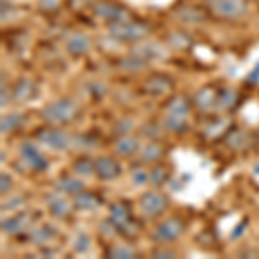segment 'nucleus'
Here are the masks:
<instances>
[{
    "label": "nucleus",
    "instance_id": "obj_26",
    "mask_svg": "<svg viewBox=\"0 0 259 259\" xmlns=\"http://www.w3.org/2000/svg\"><path fill=\"white\" fill-rule=\"evenodd\" d=\"M74 171L81 177H89L92 171H95V164H92L90 159H80L74 164Z\"/></svg>",
    "mask_w": 259,
    "mask_h": 259
},
{
    "label": "nucleus",
    "instance_id": "obj_14",
    "mask_svg": "<svg viewBox=\"0 0 259 259\" xmlns=\"http://www.w3.org/2000/svg\"><path fill=\"white\" fill-rule=\"evenodd\" d=\"M133 54L142 57V59H145V61L157 59V57L162 56V49L157 44H145V45H142V47H137Z\"/></svg>",
    "mask_w": 259,
    "mask_h": 259
},
{
    "label": "nucleus",
    "instance_id": "obj_11",
    "mask_svg": "<svg viewBox=\"0 0 259 259\" xmlns=\"http://www.w3.org/2000/svg\"><path fill=\"white\" fill-rule=\"evenodd\" d=\"M130 220V211L124 204H114L109 211V221L114 225V228H124Z\"/></svg>",
    "mask_w": 259,
    "mask_h": 259
},
{
    "label": "nucleus",
    "instance_id": "obj_28",
    "mask_svg": "<svg viewBox=\"0 0 259 259\" xmlns=\"http://www.w3.org/2000/svg\"><path fill=\"white\" fill-rule=\"evenodd\" d=\"M90 249V237L85 235V233H80L74 240V250L76 252H87Z\"/></svg>",
    "mask_w": 259,
    "mask_h": 259
},
{
    "label": "nucleus",
    "instance_id": "obj_19",
    "mask_svg": "<svg viewBox=\"0 0 259 259\" xmlns=\"http://www.w3.org/2000/svg\"><path fill=\"white\" fill-rule=\"evenodd\" d=\"M195 102H197V106L200 107V109H209L211 106H214L216 104V94L209 89H204L197 94Z\"/></svg>",
    "mask_w": 259,
    "mask_h": 259
},
{
    "label": "nucleus",
    "instance_id": "obj_15",
    "mask_svg": "<svg viewBox=\"0 0 259 259\" xmlns=\"http://www.w3.org/2000/svg\"><path fill=\"white\" fill-rule=\"evenodd\" d=\"M57 189L61 192H68V194H80L83 190V183L73 177H64L57 182Z\"/></svg>",
    "mask_w": 259,
    "mask_h": 259
},
{
    "label": "nucleus",
    "instance_id": "obj_36",
    "mask_svg": "<svg viewBox=\"0 0 259 259\" xmlns=\"http://www.w3.org/2000/svg\"><path fill=\"white\" fill-rule=\"evenodd\" d=\"M244 228H245V223H242V225H239V227L235 228V232L232 233V239H237V237L240 235V233H244Z\"/></svg>",
    "mask_w": 259,
    "mask_h": 259
},
{
    "label": "nucleus",
    "instance_id": "obj_27",
    "mask_svg": "<svg viewBox=\"0 0 259 259\" xmlns=\"http://www.w3.org/2000/svg\"><path fill=\"white\" fill-rule=\"evenodd\" d=\"M161 152H162V150H161L159 145H147L144 152H142V159H144L145 162L156 161V159H159Z\"/></svg>",
    "mask_w": 259,
    "mask_h": 259
},
{
    "label": "nucleus",
    "instance_id": "obj_7",
    "mask_svg": "<svg viewBox=\"0 0 259 259\" xmlns=\"http://www.w3.org/2000/svg\"><path fill=\"white\" fill-rule=\"evenodd\" d=\"M95 14H97L99 18L109 21V23H119V21L126 19V12L121 9L119 6H116V4H111V2H99V4H95Z\"/></svg>",
    "mask_w": 259,
    "mask_h": 259
},
{
    "label": "nucleus",
    "instance_id": "obj_23",
    "mask_svg": "<svg viewBox=\"0 0 259 259\" xmlns=\"http://www.w3.org/2000/svg\"><path fill=\"white\" fill-rule=\"evenodd\" d=\"M33 94V83L30 80H21L18 81L16 85V90H14V97L18 100H24L28 99L30 95Z\"/></svg>",
    "mask_w": 259,
    "mask_h": 259
},
{
    "label": "nucleus",
    "instance_id": "obj_33",
    "mask_svg": "<svg viewBox=\"0 0 259 259\" xmlns=\"http://www.w3.org/2000/svg\"><path fill=\"white\" fill-rule=\"evenodd\" d=\"M52 237H54V232L50 227H44V228L36 230V239H38V242H45V240L52 239Z\"/></svg>",
    "mask_w": 259,
    "mask_h": 259
},
{
    "label": "nucleus",
    "instance_id": "obj_10",
    "mask_svg": "<svg viewBox=\"0 0 259 259\" xmlns=\"http://www.w3.org/2000/svg\"><path fill=\"white\" fill-rule=\"evenodd\" d=\"M66 49H68L69 54H73V56H83V54L89 52L90 49V40L87 38L85 35H73L71 38L68 40V44H66Z\"/></svg>",
    "mask_w": 259,
    "mask_h": 259
},
{
    "label": "nucleus",
    "instance_id": "obj_37",
    "mask_svg": "<svg viewBox=\"0 0 259 259\" xmlns=\"http://www.w3.org/2000/svg\"><path fill=\"white\" fill-rule=\"evenodd\" d=\"M157 256H168V257H173V252H157Z\"/></svg>",
    "mask_w": 259,
    "mask_h": 259
},
{
    "label": "nucleus",
    "instance_id": "obj_5",
    "mask_svg": "<svg viewBox=\"0 0 259 259\" xmlns=\"http://www.w3.org/2000/svg\"><path fill=\"white\" fill-rule=\"evenodd\" d=\"M21 156L24 157V161H26L35 171H41L47 168L45 157L41 156V152L36 149L35 144H31V142H23V144H21Z\"/></svg>",
    "mask_w": 259,
    "mask_h": 259
},
{
    "label": "nucleus",
    "instance_id": "obj_24",
    "mask_svg": "<svg viewBox=\"0 0 259 259\" xmlns=\"http://www.w3.org/2000/svg\"><path fill=\"white\" fill-rule=\"evenodd\" d=\"M166 126L173 132H183L187 128V119L185 116H177V114H169L166 119Z\"/></svg>",
    "mask_w": 259,
    "mask_h": 259
},
{
    "label": "nucleus",
    "instance_id": "obj_32",
    "mask_svg": "<svg viewBox=\"0 0 259 259\" xmlns=\"http://www.w3.org/2000/svg\"><path fill=\"white\" fill-rule=\"evenodd\" d=\"M133 256H135V252L128 247H116L111 252V257H124L126 259V257H133Z\"/></svg>",
    "mask_w": 259,
    "mask_h": 259
},
{
    "label": "nucleus",
    "instance_id": "obj_13",
    "mask_svg": "<svg viewBox=\"0 0 259 259\" xmlns=\"http://www.w3.org/2000/svg\"><path fill=\"white\" fill-rule=\"evenodd\" d=\"M47 206H49V211L52 212L56 218H64V216L69 214V204H68V200L62 197H50Z\"/></svg>",
    "mask_w": 259,
    "mask_h": 259
},
{
    "label": "nucleus",
    "instance_id": "obj_20",
    "mask_svg": "<svg viewBox=\"0 0 259 259\" xmlns=\"http://www.w3.org/2000/svg\"><path fill=\"white\" fill-rule=\"evenodd\" d=\"M145 64H147V61L142 59V57H139V56H135V54H133V57L132 56L124 57V59L121 61L119 66L123 69H126V71H140V69L145 68Z\"/></svg>",
    "mask_w": 259,
    "mask_h": 259
},
{
    "label": "nucleus",
    "instance_id": "obj_29",
    "mask_svg": "<svg viewBox=\"0 0 259 259\" xmlns=\"http://www.w3.org/2000/svg\"><path fill=\"white\" fill-rule=\"evenodd\" d=\"M180 16H182L185 21H189V23H194V21L202 19V12H199L195 9H185L183 12H180Z\"/></svg>",
    "mask_w": 259,
    "mask_h": 259
},
{
    "label": "nucleus",
    "instance_id": "obj_1",
    "mask_svg": "<svg viewBox=\"0 0 259 259\" xmlns=\"http://www.w3.org/2000/svg\"><path fill=\"white\" fill-rule=\"evenodd\" d=\"M76 114V104L71 99H61L47 106L41 112L45 121L49 123H68Z\"/></svg>",
    "mask_w": 259,
    "mask_h": 259
},
{
    "label": "nucleus",
    "instance_id": "obj_31",
    "mask_svg": "<svg viewBox=\"0 0 259 259\" xmlns=\"http://www.w3.org/2000/svg\"><path fill=\"white\" fill-rule=\"evenodd\" d=\"M149 180V175L145 173V171H142V169H137V171H133L132 173V182L135 183V185H145V182Z\"/></svg>",
    "mask_w": 259,
    "mask_h": 259
},
{
    "label": "nucleus",
    "instance_id": "obj_8",
    "mask_svg": "<svg viewBox=\"0 0 259 259\" xmlns=\"http://www.w3.org/2000/svg\"><path fill=\"white\" fill-rule=\"evenodd\" d=\"M36 139L44 145H49L50 149H66L69 144L66 133L57 132V130H40Z\"/></svg>",
    "mask_w": 259,
    "mask_h": 259
},
{
    "label": "nucleus",
    "instance_id": "obj_12",
    "mask_svg": "<svg viewBox=\"0 0 259 259\" xmlns=\"http://www.w3.org/2000/svg\"><path fill=\"white\" fill-rule=\"evenodd\" d=\"M137 150H139V140L133 139V137L123 135L116 142V152L121 154V156H132Z\"/></svg>",
    "mask_w": 259,
    "mask_h": 259
},
{
    "label": "nucleus",
    "instance_id": "obj_16",
    "mask_svg": "<svg viewBox=\"0 0 259 259\" xmlns=\"http://www.w3.org/2000/svg\"><path fill=\"white\" fill-rule=\"evenodd\" d=\"M76 207L80 209H95L99 206V199L95 197L94 194H89V192H80L76 195V200H74Z\"/></svg>",
    "mask_w": 259,
    "mask_h": 259
},
{
    "label": "nucleus",
    "instance_id": "obj_35",
    "mask_svg": "<svg viewBox=\"0 0 259 259\" xmlns=\"http://www.w3.org/2000/svg\"><path fill=\"white\" fill-rule=\"evenodd\" d=\"M249 80L250 81H259V62L256 64V68L249 73Z\"/></svg>",
    "mask_w": 259,
    "mask_h": 259
},
{
    "label": "nucleus",
    "instance_id": "obj_21",
    "mask_svg": "<svg viewBox=\"0 0 259 259\" xmlns=\"http://www.w3.org/2000/svg\"><path fill=\"white\" fill-rule=\"evenodd\" d=\"M190 111L189 102H187L183 97H175L169 102V112L171 114H177V116H187Z\"/></svg>",
    "mask_w": 259,
    "mask_h": 259
},
{
    "label": "nucleus",
    "instance_id": "obj_34",
    "mask_svg": "<svg viewBox=\"0 0 259 259\" xmlns=\"http://www.w3.org/2000/svg\"><path fill=\"white\" fill-rule=\"evenodd\" d=\"M0 180H2V194H6V192H9L11 189V177L7 173H2V177H0Z\"/></svg>",
    "mask_w": 259,
    "mask_h": 259
},
{
    "label": "nucleus",
    "instance_id": "obj_2",
    "mask_svg": "<svg viewBox=\"0 0 259 259\" xmlns=\"http://www.w3.org/2000/svg\"><path fill=\"white\" fill-rule=\"evenodd\" d=\"M109 33L112 38L119 41H137L142 40L147 33V28L139 23H130V21H119V23H111Z\"/></svg>",
    "mask_w": 259,
    "mask_h": 259
},
{
    "label": "nucleus",
    "instance_id": "obj_22",
    "mask_svg": "<svg viewBox=\"0 0 259 259\" xmlns=\"http://www.w3.org/2000/svg\"><path fill=\"white\" fill-rule=\"evenodd\" d=\"M235 99H237V95L233 90L221 92V94L218 95V99H216V107H218V109H228V107L233 106Z\"/></svg>",
    "mask_w": 259,
    "mask_h": 259
},
{
    "label": "nucleus",
    "instance_id": "obj_6",
    "mask_svg": "<svg viewBox=\"0 0 259 259\" xmlns=\"http://www.w3.org/2000/svg\"><path fill=\"white\" fill-rule=\"evenodd\" d=\"M166 206H168L166 199L161 194H157V192H147L145 195H142V209H144L145 214H161V212H164Z\"/></svg>",
    "mask_w": 259,
    "mask_h": 259
},
{
    "label": "nucleus",
    "instance_id": "obj_17",
    "mask_svg": "<svg viewBox=\"0 0 259 259\" xmlns=\"http://www.w3.org/2000/svg\"><path fill=\"white\" fill-rule=\"evenodd\" d=\"M145 89H147L150 94L157 95V94H166L169 89H171V83L168 80H164V78H152V80H149L145 83Z\"/></svg>",
    "mask_w": 259,
    "mask_h": 259
},
{
    "label": "nucleus",
    "instance_id": "obj_9",
    "mask_svg": "<svg viewBox=\"0 0 259 259\" xmlns=\"http://www.w3.org/2000/svg\"><path fill=\"white\" fill-rule=\"evenodd\" d=\"M95 173L102 180H114L116 177H119L121 168L111 157H100V159L95 161Z\"/></svg>",
    "mask_w": 259,
    "mask_h": 259
},
{
    "label": "nucleus",
    "instance_id": "obj_3",
    "mask_svg": "<svg viewBox=\"0 0 259 259\" xmlns=\"http://www.w3.org/2000/svg\"><path fill=\"white\" fill-rule=\"evenodd\" d=\"M209 7L214 14L227 19H235L245 12V4L242 0H209Z\"/></svg>",
    "mask_w": 259,
    "mask_h": 259
},
{
    "label": "nucleus",
    "instance_id": "obj_18",
    "mask_svg": "<svg viewBox=\"0 0 259 259\" xmlns=\"http://www.w3.org/2000/svg\"><path fill=\"white\" fill-rule=\"evenodd\" d=\"M26 225V216L21 214V216H14V218H9L2 223V230L6 233H18L21 230L24 228Z\"/></svg>",
    "mask_w": 259,
    "mask_h": 259
},
{
    "label": "nucleus",
    "instance_id": "obj_4",
    "mask_svg": "<svg viewBox=\"0 0 259 259\" xmlns=\"http://www.w3.org/2000/svg\"><path fill=\"white\" fill-rule=\"evenodd\" d=\"M183 232V225L182 221L173 218L168 220L164 223H161L159 227L156 228V233H154V239L157 242H171V240H177Z\"/></svg>",
    "mask_w": 259,
    "mask_h": 259
},
{
    "label": "nucleus",
    "instance_id": "obj_25",
    "mask_svg": "<svg viewBox=\"0 0 259 259\" xmlns=\"http://www.w3.org/2000/svg\"><path fill=\"white\" fill-rule=\"evenodd\" d=\"M21 124V116L19 114H9L2 118V133H7L11 130H14L16 126Z\"/></svg>",
    "mask_w": 259,
    "mask_h": 259
},
{
    "label": "nucleus",
    "instance_id": "obj_30",
    "mask_svg": "<svg viewBox=\"0 0 259 259\" xmlns=\"http://www.w3.org/2000/svg\"><path fill=\"white\" fill-rule=\"evenodd\" d=\"M164 180H166L164 168H154L152 169V175H150V182H152L154 185H161Z\"/></svg>",
    "mask_w": 259,
    "mask_h": 259
}]
</instances>
